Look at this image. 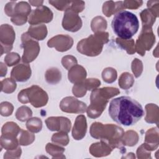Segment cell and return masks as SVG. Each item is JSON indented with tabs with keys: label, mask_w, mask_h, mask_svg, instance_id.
I'll use <instances>...</instances> for the list:
<instances>
[{
	"label": "cell",
	"mask_w": 159,
	"mask_h": 159,
	"mask_svg": "<svg viewBox=\"0 0 159 159\" xmlns=\"http://www.w3.org/2000/svg\"><path fill=\"white\" fill-rule=\"evenodd\" d=\"M108 112L114 122L125 126L135 124L144 115L142 105L129 96H120L112 99Z\"/></svg>",
	"instance_id": "1"
},
{
	"label": "cell",
	"mask_w": 159,
	"mask_h": 159,
	"mask_svg": "<svg viewBox=\"0 0 159 159\" xmlns=\"http://www.w3.org/2000/svg\"><path fill=\"white\" fill-rule=\"evenodd\" d=\"M114 34L122 40L130 39L138 31L139 21L135 14L125 10L118 11L111 22Z\"/></svg>",
	"instance_id": "2"
},
{
	"label": "cell",
	"mask_w": 159,
	"mask_h": 159,
	"mask_svg": "<svg viewBox=\"0 0 159 159\" xmlns=\"http://www.w3.org/2000/svg\"><path fill=\"white\" fill-rule=\"evenodd\" d=\"M103 80L108 83H111L115 81L117 78V73L115 69L112 68H107L104 70L102 73Z\"/></svg>",
	"instance_id": "3"
},
{
	"label": "cell",
	"mask_w": 159,
	"mask_h": 159,
	"mask_svg": "<svg viewBox=\"0 0 159 159\" xmlns=\"http://www.w3.org/2000/svg\"><path fill=\"white\" fill-rule=\"evenodd\" d=\"M13 59H20V57L16 53H11L6 56L4 58V61L9 66H11L17 63V62L13 60Z\"/></svg>",
	"instance_id": "4"
},
{
	"label": "cell",
	"mask_w": 159,
	"mask_h": 159,
	"mask_svg": "<svg viewBox=\"0 0 159 159\" xmlns=\"http://www.w3.org/2000/svg\"><path fill=\"white\" fill-rule=\"evenodd\" d=\"M29 2L31 3L32 4V6H40L43 3V1H29Z\"/></svg>",
	"instance_id": "5"
}]
</instances>
